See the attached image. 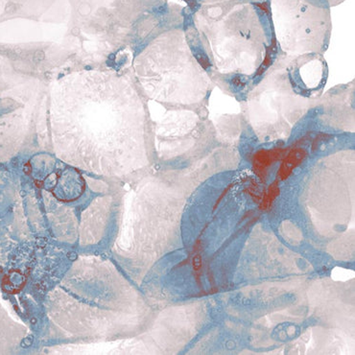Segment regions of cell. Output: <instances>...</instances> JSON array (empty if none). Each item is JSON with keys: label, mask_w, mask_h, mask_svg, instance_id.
<instances>
[{"label": "cell", "mask_w": 355, "mask_h": 355, "mask_svg": "<svg viewBox=\"0 0 355 355\" xmlns=\"http://www.w3.org/2000/svg\"><path fill=\"white\" fill-rule=\"evenodd\" d=\"M338 269V268H337ZM347 272H349V271H346V270H344V269H338L337 270V276H338V279H347Z\"/></svg>", "instance_id": "7"}, {"label": "cell", "mask_w": 355, "mask_h": 355, "mask_svg": "<svg viewBox=\"0 0 355 355\" xmlns=\"http://www.w3.org/2000/svg\"><path fill=\"white\" fill-rule=\"evenodd\" d=\"M192 53L224 94L241 102L281 54L269 0L184 9Z\"/></svg>", "instance_id": "1"}, {"label": "cell", "mask_w": 355, "mask_h": 355, "mask_svg": "<svg viewBox=\"0 0 355 355\" xmlns=\"http://www.w3.org/2000/svg\"><path fill=\"white\" fill-rule=\"evenodd\" d=\"M327 77L324 55L279 54L240 102L241 123L259 141L286 139L318 104Z\"/></svg>", "instance_id": "2"}, {"label": "cell", "mask_w": 355, "mask_h": 355, "mask_svg": "<svg viewBox=\"0 0 355 355\" xmlns=\"http://www.w3.org/2000/svg\"><path fill=\"white\" fill-rule=\"evenodd\" d=\"M182 1L186 3V8L192 11L201 7L234 3V2L245 1V0H182Z\"/></svg>", "instance_id": "6"}, {"label": "cell", "mask_w": 355, "mask_h": 355, "mask_svg": "<svg viewBox=\"0 0 355 355\" xmlns=\"http://www.w3.org/2000/svg\"><path fill=\"white\" fill-rule=\"evenodd\" d=\"M320 120L334 129L354 132V80L340 85L320 97Z\"/></svg>", "instance_id": "5"}, {"label": "cell", "mask_w": 355, "mask_h": 355, "mask_svg": "<svg viewBox=\"0 0 355 355\" xmlns=\"http://www.w3.org/2000/svg\"><path fill=\"white\" fill-rule=\"evenodd\" d=\"M269 6L281 54H324L332 29L331 6L327 0H269Z\"/></svg>", "instance_id": "4"}, {"label": "cell", "mask_w": 355, "mask_h": 355, "mask_svg": "<svg viewBox=\"0 0 355 355\" xmlns=\"http://www.w3.org/2000/svg\"><path fill=\"white\" fill-rule=\"evenodd\" d=\"M327 3H329V6L334 7L337 6V5L343 3L345 0H327Z\"/></svg>", "instance_id": "8"}, {"label": "cell", "mask_w": 355, "mask_h": 355, "mask_svg": "<svg viewBox=\"0 0 355 355\" xmlns=\"http://www.w3.org/2000/svg\"><path fill=\"white\" fill-rule=\"evenodd\" d=\"M147 95L168 106L205 111L215 85L195 58L184 21L154 40L141 57Z\"/></svg>", "instance_id": "3"}]
</instances>
